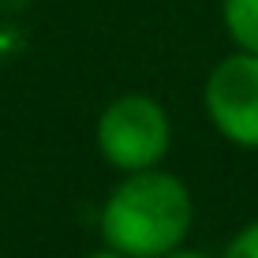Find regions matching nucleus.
Segmentation results:
<instances>
[{"instance_id": "obj_7", "label": "nucleus", "mask_w": 258, "mask_h": 258, "mask_svg": "<svg viewBox=\"0 0 258 258\" xmlns=\"http://www.w3.org/2000/svg\"><path fill=\"white\" fill-rule=\"evenodd\" d=\"M86 258H127V254L112 251V247H101V251H94V254H86Z\"/></svg>"}, {"instance_id": "obj_3", "label": "nucleus", "mask_w": 258, "mask_h": 258, "mask_svg": "<svg viewBox=\"0 0 258 258\" xmlns=\"http://www.w3.org/2000/svg\"><path fill=\"white\" fill-rule=\"evenodd\" d=\"M206 116L225 142L258 150V52H228L202 86Z\"/></svg>"}, {"instance_id": "obj_5", "label": "nucleus", "mask_w": 258, "mask_h": 258, "mask_svg": "<svg viewBox=\"0 0 258 258\" xmlns=\"http://www.w3.org/2000/svg\"><path fill=\"white\" fill-rule=\"evenodd\" d=\"M221 258H258V221H251V225L239 228V232L225 243Z\"/></svg>"}, {"instance_id": "obj_2", "label": "nucleus", "mask_w": 258, "mask_h": 258, "mask_svg": "<svg viewBox=\"0 0 258 258\" xmlns=\"http://www.w3.org/2000/svg\"><path fill=\"white\" fill-rule=\"evenodd\" d=\"M97 150L105 165L116 172H146L161 168L172 146V120L168 109L150 94H120L97 116Z\"/></svg>"}, {"instance_id": "obj_6", "label": "nucleus", "mask_w": 258, "mask_h": 258, "mask_svg": "<svg viewBox=\"0 0 258 258\" xmlns=\"http://www.w3.org/2000/svg\"><path fill=\"white\" fill-rule=\"evenodd\" d=\"M165 258H210L206 251H191V247H176V251H168Z\"/></svg>"}, {"instance_id": "obj_4", "label": "nucleus", "mask_w": 258, "mask_h": 258, "mask_svg": "<svg viewBox=\"0 0 258 258\" xmlns=\"http://www.w3.org/2000/svg\"><path fill=\"white\" fill-rule=\"evenodd\" d=\"M221 23L239 52H258V0H221Z\"/></svg>"}, {"instance_id": "obj_1", "label": "nucleus", "mask_w": 258, "mask_h": 258, "mask_svg": "<svg viewBox=\"0 0 258 258\" xmlns=\"http://www.w3.org/2000/svg\"><path fill=\"white\" fill-rule=\"evenodd\" d=\"M195 225L191 187L176 172H127L105 195L97 213L101 243L127 258H165L183 247Z\"/></svg>"}]
</instances>
